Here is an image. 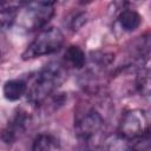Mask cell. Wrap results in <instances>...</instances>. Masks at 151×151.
<instances>
[{"label": "cell", "mask_w": 151, "mask_h": 151, "mask_svg": "<svg viewBox=\"0 0 151 151\" xmlns=\"http://www.w3.org/2000/svg\"><path fill=\"white\" fill-rule=\"evenodd\" d=\"M66 78L65 67L59 63L47 64L35 77L28 90V100L33 105L44 103L57 88L63 84Z\"/></svg>", "instance_id": "obj_1"}, {"label": "cell", "mask_w": 151, "mask_h": 151, "mask_svg": "<svg viewBox=\"0 0 151 151\" xmlns=\"http://www.w3.org/2000/svg\"><path fill=\"white\" fill-rule=\"evenodd\" d=\"M64 44V34L59 28L48 27L42 29L22 53V59H33L55 53Z\"/></svg>", "instance_id": "obj_2"}, {"label": "cell", "mask_w": 151, "mask_h": 151, "mask_svg": "<svg viewBox=\"0 0 151 151\" xmlns=\"http://www.w3.org/2000/svg\"><path fill=\"white\" fill-rule=\"evenodd\" d=\"M21 14V25L27 31L44 27L54 14V4L51 1H33L25 5Z\"/></svg>", "instance_id": "obj_3"}, {"label": "cell", "mask_w": 151, "mask_h": 151, "mask_svg": "<svg viewBox=\"0 0 151 151\" xmlns=\"http://www.w3.org/2000/svg\"><path fill=\"white\" fill-rule=\"evenodd\" d=\"M149 114L144 110L134 109L124 113L119 124V134L132 140L149 133Z\"/></svg>", "instance_id": "obj_4"}, {"label": "cell", "mask_w": 151, "mask_h": 151, "mask_svg": "<svg viewBox=\"0 0 151 151\" xmlns=\"http://www.w3.org/2000/svg\"><path fill=\"white\" fill-rule=\"evenodd\" d=\"M104 127V119L96 110H87L80 114L74 124L77 137L83 143H90Z\"/></svg>", "instance_id": "obj_5"}, {"label": "cell", "mask_w": 151, "mask_h": 151, "mask_svg": "<svg viewBox=\"0 0 151 151\" xmlns=\"http://www.w3.org/2000/svg\"><path fill=\"white\" fill-rule=\"evenodd\" d=\"M29 120H31V117L28 112L22 109H18L13 113L8 123L1 129L0 139L7 145L15 143L17 139L25 133L26 129L28 127Z\"/></svg>", "instance_id": "obj_6"}, {"label": "cell", "mask_w": 151, "mask_h": 151, "mask_svg": "<svg viewBox=\"0 0 151 151\" xmlns=\"http://www.w3.org/2000/svg\"><path fill=\"white\" fill-rule=\"evenodd\" d=\"M27 91V84L22 79H11L4 84L2 94L9 101L19 100Z\"/></svg>", "instance_id": "obj_7"}, {"label": "cell", "mask_w": 151, "mask_h": 151, "mask_svg": "<svg viewBox=\"0 0 151 151\" xmlns=\"http://www.w3.org/2000/svg\"><path fill=\"white\" fill-rule=\"evenodd\" d=\"M32 151H61L59 139L51 133H41L35 137Z\"/></svg>", "instance_id": "obj_8"}, {"label": "cell", "mask_w": 151, "mask_h": 151, "mask_svg": "<svg viewBox=\"0 0 151 151\" xmlns=\"http://www.w3.org/2000/svg\"><path fill=\"white\" fill-rule=\"evenodd\" d=\"M118 22L124 31L132 32L139 27L142 22V17L134 9H124L118 17Z\"/></svg>", "instance_id": "obj_9"}, {"label": "cell", "mask_w": 151, "mask_h": 151, "mask_svg": "<svg viewBox=\"0 0 151 151\" xmlns=\"http://www.w3.org/2000/svg\"><path fill=\"white\" fill-rule=\"evenodd\" d=\"M104 151H132L131 140L119 133L109 136L103 143Z\"/></svg>", "instance_id": "obj_10"}, {"label": "cell", "mask_w": 151, "mask_h": 151, "mask_svg": "<svg viewBox=\"0 0 151 151\" xmlns=\"http://www.w3.org/2000/svg\"><path fill=\"white\" fill-rule=\"evenodd\" d=\"M65 60L74 68H83L86 64V57L84 51L76 45L70 46L65 52Z\"/></svg>", "instance_id": "obj_11"}, {"label": "cell", "mask_w": 151, "mask_h": 151, "mask_svg": "<svg viewBox=\"0 0 151 151\" xmlns=\"http://www.w3.org/2000/svg\"><path fill=\"white\" fill-rule=\"evenodd\" d=\"M17 7L0 8V33L9 29L17 20L18 17Z\"/></svg>", "instance_id": "obj_12"}, {"label": "cell", "mask_w": 151, "mask_h": 151, "mask_svg": "<svg viewBox=\"0 0 151 151\" xmlns=\"http://www.w3.org/2000/svg\"><path fill=\"white\" fill-rule=\"evenodd\" d=\"M136 88L143 96H149L150 93V72L147 68H142L136 78Z\"/></svg>", "instance_id": "obj_13"}, {"label": "cell", "mask_w": 151, "mask_h": 151, "mask_svg": "<svg viewBox=\"0 0 151 151\" xmlns=\"http://www.w3.org/2000/svg\"><path fill=\"white\" fill-rule=\"evenodd\" d=\"M132 151H150V137L149 133L139 138L131 140Z\"/></svg>", "instance_id": "obj_14"}, {"label": "cell", "mask_w": 151, "mask_h": 151, "mask_svg": "<svg viewBox=\"0 0 151 151\" xmlns=\"http://www.w3.org/2000/svg\"><path fill=\"white\" fill-rule=\"evenodd\" d=\"M85 22H86V18H85V15H84L83 13H81V14H77V15L72 19L71 28H72V29H78V28L81 27Z\"/></svg>", "instance_id": "obj_15"}]
</instances>
